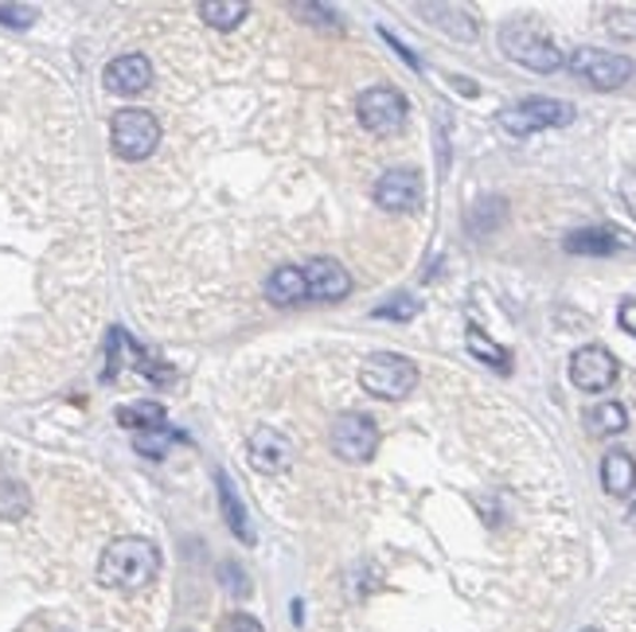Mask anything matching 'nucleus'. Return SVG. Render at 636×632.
Here are the masks:
<instances>
[{
	"label": "nucleus",
	"mask_w": 636,
	"mask_h": 632,
	"mask_svg": "<svg viewBox=\"0 0 636 632\" xmlns=\"http://www.w3.org/2000/svg\"><path fill=\"white\" fill-rule=\"evenodd\" d=\"M161 570V555L149 538H113L98 563V581L110 590H145Z\"/></svg>",
	"instance_id": "nucleus-1"
},
{
	"label": "nucleus",
	"mask_w": 636,
	"mask_h": 632,
	"mask_svg": "<svg viewBox=\"0 0 636 632\" xmlns=\"http://www.w3.org/2000/svg\"><path fill=\"white\" fill-rule=\"evenodd\" d=\"M500 47H504V55L512 63L539 70V75H550V70L562 67V52L555 47V40H547L531 20H507L500 28Z\"/></svg>",
	"instance_id": "nucleus-2"
},
{
	"label": "nucleus",
	"mask_w": 636,
	"mask_h": 632,
	"mask_svg": "<svg viewBox=\"0 0 636 632\" xmlns=\"http://www.w3.org/2000/svg\"><path fill=\"white\" fill-rule=\"evenodd\" d=\"M110 145L121 161H145V156H153L156 145H161V121H156V113L138 110V106L118 110L110 121Z\"/></svg>",
	"instance_id": "nucleus-3"
},
{
	"label": "nucleus",
	"mask_w": 636,
	"mask_h": 632,
	"mask_svg": "<svg viewBox=\"0 0 636 632\" xmlns=\"http://www.w3.org/2000/svg\"><path fill=\"white\" fill-rule=\"evenodd\" d=\"M360 383L375 399H406L418 386V368L414 359L395 356V351H375L371 359H363Z\"/></svg>",
	"instance_id": "nucleus-4"
},
{
	"label": "nucleus",
	"mask_w": 636,
	"mask_h": 632,
	"mask_svg": "<svg viewBox=\"0 0 636 632\" xmlns=\"http://www.w3.org/2000/svg\"><path fill=\"white\" fill-rule=\"evenodd\" d=\"M570 121H574V106L562 102V98H524V102L507 106L500 113V129L512 138H531V133L570 126Z\"/></svg>",
	"instance_id": "nucleus-5"
},
{
	"label": "nucleus",
	"mask_w": 636,
	"mask_h": 632,
	"mask_svg": "<svg viewBox=\"0 0 636 632\" xmlns=\"http://www.w3.org/2000/svg\"><path fill=\"white\" fill-rule=\"evenodd\" d=\"M355 113H360V126L368 133L391 138V133H398L406 126V98L398 95L395 86H371L355 102Z\"/></svg>",
	"instance_id": "nucleus-6"
},
{
	"label": "nucleus",
	"mask_w": 636,
	"mask_h": 632,
	"mask_svg": "<svg viewBox=\"0 0 636 632\" xmlns=\"http://www.w3.org/2000/svg\"><path fill=\"white\" fill-rule=\"evenodd\" d=\"M570 70L590 86H597V90H617L633 78V59L617 52H597V47H578L570 55Z\"/></svg>",
	"instance_id": "nucleus-7"
},
{
	"label": "nucleus",
	"mask_w": 636,
	"mask_h": 632,
	"mask_svg": "<svg viewBox=\"0 0 636 632\" xmlns=\"http://www.w3.org/2000/svg\"><path fill=\"white\" fill-rule=\"evenodd\" d=\"M379 449V426L368 414H340L332 422V454L344 461H371Z\"/></svg>",
	"instance_id": "nucleus-8"
},
{
	"label": "nucleus",
	"mask_w": 636,
	"mask_h": 632,
	"mask_svg": "<svg viewBox=\"0 0 636 632\" xmlns=\"http://www.w3.org/2000/svg\"><path fill=\"white\" fill-rule=\"evenodd\" d=\"M617 379V359L602 344H585L570 356V383L578 391H610Z\"/></svg>",
	"instance_id": "nucleus-9"
},
{
	"label": "nucleus",
	"mask_w": 636,
	"mask_h": 632,
	"mask_svg": "<svg viewBox=\"0 0 636 632\" xmlns=\"http://www.w3.org/2000/svg\"><path fill=\"white\" fill-rule=\"evenodd\" d=\"M246 454H250V465H254L259 472H282V469H289V465H293L297 449H293V442L282 434V429L259 426L254 434H250Z\"/></svg>",
	"instance_id": "nucleus-10"
},
{
	"label": "nucleus",
	"mask_w": 636,
	"mask_h": 632,
	"mask_svg": "<svg viewBox=\"0 0 636 632\" xmlns=\"http://www.w3.org/2000/svg\"><path fill=\"white\" fill-rule=\"evenodd\" d=\"M102 83L110 95H141L153 86V63L145 55L130 52V55H118V59L106 63L102 70Z\"/></svg>",
	"instance_id": "nucleus-11"
},
{
	"label": "nucleus",
	"mask_w": 636,
	"mask_h": 632,
	"mask_svg": "<svg viewBox=\"0 0 636 632\" xmlns=\"http://www.w3.org/2000/svg\"><path fill=\"white\" fill-rule=\"evenodd\" d=\"M375 204L387 211H414L421 204V176L414 168H391L379 176Z\"/></svg>",
	"instance_id": "nucleus-12"
},
{
	"label": "nucleus",
	"mask_w": 636,
	"mask_h": 632,
	"mask_svg": "<svg viewBox=\"0 0 636 632\" xmlns=\"http://www.w3.org/2000/svg\"><path fill=\"white\" fill-rule=\"evenodd\" d=\"M305 285H309L312 301H344L352 293V277L340 262L332 258H312L309 265H301Z\"/></svg>",
	"instance_id": "nucleus-13"
},
{
	"label": "nucleus",
	"mask_w": 636,
	"mask_h": 632,
	"mask_svg": "<svg viewBox=\"0 0 636 632\" xmlns=\"http://www.w3.org/2000/svg\"><path fill=\"white\" fill-rule=\"evenodd\" d=\"M266 297L274 301V305H297V301L309 297L301 265H277L274 274L266 277Z\"/></svg>",
	"instance_id": "nucleus-14"
},
{
	"label": "nucleus",
	"mask_w": 636,
	"mask_h": 632,
	"mask_svg": "<svg viewBox=\"0 0 636 632\" xmlns=\"http://www.w3.org/2000/svg\"><path fill=\"white\" fill-rule=\"evenodd\" d=\"M621 247H628V235L605 231V227H585V231L567 235L570 254H613Z\"/></svg>",
	"instance_id": "nucleus-15"
},
{
	"label": "nucleus",
	"mask_w": 636,
	"mask_h": 632,
	"mask_svg": "<svg viewBox=\"0 0 636 632\" xmlns=\"http://www.w3.org/2000/svg\"><path fill=\"white\" fill-rule=\"evenodd\" d=\"M602 484L610 495H628L636 488V461L628 454H621V449H613V454H605L602 461Z\"/></svg>",
	"instance_id": "nucleus-16"
},
{
	"label": "nucleus",
	"mask_w": 636,
	"mask_h": 632,
	"mask_svg": "<svg viewBox=\"0 0 636 632\" xmlns=\"http://www.w3.org/2000/svg\"><path fill=\"white\" fill-rule=\"evenodd\" d=\"M250 4L246 0H204L199 4V17L207 20V28H219V32H231L246 20Z\"/></svg>",
	"instance_id": "nucleus-17"
},
{
	"label": "nucleus",
	"mask_w": 636,
	"mask_h": 632,
	"mask_svg": "<svg viewBox=\"0 0 636 632\" xmlns=\"http://www.w3.org/2000/svg\"><path fill=\"white\" fill-rule=\"evenodd\" d=\"M421 12H426V17H434V24H438V28L453 32L457 40H464V43L476 40V24H473V17H469L464 9H453V4H421Z\"/></svg>",
	"instance_id": "nucleus-18"
},
{
	"label": "nucleus",
	"mask_w": 636,
	"mask_h": 632,
	"mask_svg": "<svg viewBox=\"0 0 636 632\" xmlns=\"http://www.w3.org/2000/svg\"><path fill=\"white\" fill-rule=\"evenodd\" d=\"M219 504H223V515H227V527L234 531V535L242 538V543H254V531H250L246 523V508L239 504V495H234L231 480H227V472H219Z\"/></svg>",
	"instance_id": "nucleus-19"
},
{
	"label": "nucleus",
	"mask_w": 636,
	"mask_h": 632,
	"mask_svg": "<svg viewBox=\"0 0 636 632\" xmlns=\"http://www.w3.org/2000/svg\"><path fill=\"white\" fill-rule=\"evenodd\" d=\"M464 344H469V351H473V356L481 359V363H492L496 371L512 368V351L500 348L496 340H489V336H484L481 328H469V333H464Z\"/></svg>",
	"instance_id": "nucleus-20"
},
{
	"label": "nucleus",
	"mask_w": 636,
	"mask_h": 632,
	"mask_svg": "<svg viewBox=\"0 0 636 632\" xmlns=\"http://www.w3.org/2000/svg\"><path fill=\"white\" fill-rule=\"evenodd\" d=\"M118 422L130 429H161L164 426V406L161 402H133V406H121Z\"/></svg>",
	"instance_id": "nucleus-21"
},
{
	"label": "nucleus",
	"mask_w": 636,
	"mask_h": 632,
	"mask_svg": "<svg viewBox=\"0 0 636 632\" xmlns=\"http://www.w3.org/2000/svg\"><path fill=\"white\" fill-rule=\"evenodd\" d=\"M585 422H590L593 434H621V429L628 426V414L621 402H602V406H593V411L585 414Z\"/></svg>",
	"instance_id": "nucleus-22"
},
{
	"label": "nucleus",
	"mask_w": 636,
	"mask_h": 632,
	"mask_svg": "<svg viewBox=\"0 0 636 632\" xmlns=\"http://www.w3.org/2000/svg\"><path fill=\"white\" fill-rule=\"evenodd\" d=\"M32 508V495L17 480H0V520H24Z\"/></svg>",
	"instance_id": "nucleus-23"
},
{
	"label": "nucleus",
	"mask_w": 636,
	"mask_h": 632,
	"mask_svg": "<svg viewBox=\"0 0 636 632\" xmlns=\"http://www.w3.org/2000/svg\"><path fill=\"white\" fill-rule=\"evenodd\" d=\"M180 442V434H173V429H149V434H138V449L145 457H164L168 454V445Z\"/></svg>",
	"instance_id": "nucleus-24"
},
{
	"label": "nucleus",
	"mask_w": 636,
	"mask_h": 632,
	"mask_svg": "<svg viewBox=\"0 0 636 632\" xmlns=\"http://www.w3.org/2000/svg\"><path fill=\"white\" fill-rule=\"evenodd\" d=\"M421 313V301L418 297H395V301H387V305H379L375 308V316L379 320H414V316Z\"/></svg>",
	"instance_id": "nucleus-25"
},
{
	"label": "nucleus",
	"mask_w": 636,
	"mask_h": 632,
	"mask_svg": "<svg viewBox=\"0 0 636 632\" xmlns=\"http://www.w3.org/2000/svg\"><path fill=\"white\" fill-rule=\"evenodd\" d=\"M35 17H40V12H35L32 4H0V24L9 28H28Z\"/></svg>",
	"instance_id": "nucleus-26"
},
{
	"label": "nucleus",
	"mask_w": 636,
	"mask_h": 632,
	"mask_svg": "<svg viewBox=\"0 0 636 632\" xmlns=\"http://www.w3.org/2000/svg\"><path fill=\"white\" fill-rule=\"evenodd\" d=\"M223 632H262V624L254 621V617L239 613V617H231V621H227V629H223Z\"/></svg>",
	"instance_id": "nucleus-27"
},
{
	"label": "nucleus",
	"mask_w": 636,
	"mask_h": 632,
	"mask_svg": "<svg viewBox=\"0 0 636 632\" xmlns=\"http://www.w3.org/2000/svg\"><path fill=\"white\" fill-rule=\"evenodd\" d=\"M617 320H621V328H625V333L636 336V301H625V305H621Z\"/></svg>",
	"instance_id": "nucleus-28"
},
{
	"label": "nucleus",
	"mask_w": 636,
	"mask_h": 632,
	"mask_svg": "<svg viewBox=\"0 0 636 632\" xmlns=\"http://www.w3.org/2000/svg\"><path fill=\"white\" fill-rule=\"evenodd\" d=\"M582 632H602V629H582Z\"/></svg>",
	"instance_id": "nucleus-29"
},
{
	"label": "nucleus",
	"mask_w": 636,
	"mask_h": 632,
	"mask_svg": "<svg viewBox=\"0 0 636 632\" xmlns=\"http://www.w3.org/2000/svg\"><path fill=\"white\" fill-rule=\"evenodd\" d=\"M633 520H636V508H633Z\"/></svg>",
	"instance_id": "nucleus-30"
}]
</instances>
